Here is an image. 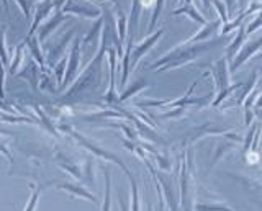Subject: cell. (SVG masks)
Segmentation results:
<instances>
[{
    "mask_svg": "<svg viewBox=\"0 0 262 211\" xmlns=\"http://www.w3.org/2000/svg\"><path fill=\"white\" fill-rule=\"evenodd\" d=\"M0 152H4V156H5V157H8V159H10V162H13V157H12V154H10V151H8V149L5 148L4 141H0Z\"/></svg>",
    "mask_w": 262,
    "mask_h": 211,
    "instance_id": "obj_29",
    "label": "cell"
},
{
    "mask_svg": "<svg viewBox=\"0 0 262 211\" xmlns=\"http://www.w3.org/2000/svg\"><path fill=\"white\" fill-rule=\"evenodd\" d=\"M257 126H259V123H252V125H251V128H249V133L246 134L244 141H243V154H246V152L249 151V148H251V143H252V137H254V134H256V129H257Z\"/></svg>",
    "mask_w": 262,
    "mask_h": 211,
    "instance_id": "obj_22",
    "label": "cell"
},
{
    "mask_svg": "<svg viewBox=\"0 0 262 211\" xmlns=\"http://www.w3.org/2000/svg\"><path fill=\"white\" fill-rule=\"evenodd\" d=\"M256 84H257V72L254 71V72H252V76H251V80H249L248 84H246L244 90H243V93L239 95V99H237L236 105H243V102L246 100V97H248V95L254 90V87H256Z\"/></svg>",
    "mask_w": 262,
    "mask_h": 211,
    "instance_id": "obj_19",
    "label": "cell"
},
{
    "mask_svg": "<svg viewBox=\"0 0 262 211\" xmlns=\"http://www.w3.org/2000/svg\"><path fill=\"white\" fill-rule=\"evenodd\" d=\"M260 48H262V36H259L257 39H254V41H251V43H246L243 50H239V53H237L236 59L231 61V66H229V72H234V71L239 69L246 61L251 59L252 56L260 50Z\"/></svg>",
    "mask_w": 262,
    "mask_h": 211,
    "instance_id": "obj_3",
    "label": "cell"
},
{
    "mask_svg": "<svg viewBox=\"0 0 262 211\" xmlns=\"http://www.w3.org/2000/svg\"><path fill=\"white\" fill-rule=\"evenodd\" d=\"M4 67L0 66V95H4Z\"/></svg>",
    "mask_w": 262,
    "mask_h": 211,
    "instance_id": "obj_30",
    "label": "cell"
},
{
    "mask_svg": "<svg viewBox=\"0 0 262 211\" xmlns=\"http://www.w3.org/2000/svg\"><path fill=\"white\" fill-rule=\"evenodd\" d=\"M57 189L68 192V193L74 195V197H79L82 200H87L90 203H95V205H100V200H98L94 193H90L85 189V186H82L79 183H61V185H57Z\"/></svg>",
    "mask_w": 262,
    "mask_h": 211,
    "instance_id": "obj_6",
    "label": "cell"
},
{
    "mask_svg": "<svg viewBox=\"0 0 262 211\" xmlns=\"http://www.w3.org/2000/svg\"><path fill=\"white\" fill-rule=\"evenodd\" d=\"M192 156L187 152L182 157V166H180V211H193L195 200H193V175H192Z\"/></svg>",
    "mask_w": 262,
    "mask_h": 211,
    "instance_id": "obj_2",
    "label": "cell"
},
{
    "mask_svg": "<svg viewBox=\"0 0 262 211\" xmlns=\"http://www.w3.org/2000/svg\"><path fill=\"white\" fill-rule=\"evenodd\" d=\"M262 107V95L257 97V102H256V108H260Z\"/></svg>",
    "mask_w": 262,
    "mask_h": 211,
    "instance_id": "obj_34",
    "label": "cell"
},
{
    "mask_svg": "<svg viewBox=\"0 0 262 211\" xmlns=\"http://www.w3.org/2000/svg\"><path fill=\"white\" fill-rule=\"evenodd\" d=\"M256 10H262V4H252L251 9H248L246 12H243V13H241L239 17H237L234 21H231V23H225V27L221 28V33L226 35V33H229V31H233L236 27H241L243 20H244L246 17H249V15H251L252 12H256Z\"/></svg>",
    "mask_w": 262,
    "mask_h": 211,
    "instance_id": "obj_13",
    "label": "cell"
},
{
    "mask_svg": "<svg viewBox=\"0 0 262 211\" xmlns=\"http://www.w3.org/2000/svg\"><path fill=\"white\" fill-rule=\"evenodd\" d=\"M254 115H257V116H259V120L262 121V110L256 108V110H254Z\"/></svg>",
    "mask_w": 262,
    "mask_h": 211,
    "instance_id": "obj_33",
    "label": "cell"
},
{
    "mask_svg": "<svg viewBox=\"0 0 262 211\" xmlns=\"http://www.w3.org/2000/svg\"><path fill=\"white\" fill-rule=\"evenodd\" d=\"M21 56H23V51H21V48H18V50H16V56H15V59H13L12 66H10V72H16V67L20 66Z\"/></svg>",
    "mask_w": 262,
    "mask_h": 211,
    "instance_id": "obj_26",
    "label": "cell"
},
{
    "mask_svg": "<svg viewBox=\"0 0 262 211\" xmlns=\"http://www.w3.org/2000/svg\"><path fill=\"white\" fill-rule=\"evenodd\" d=\"M66 67V61H62V64H59L56 69V79H57V82H61L62 80V69Z\"/></svg>",
    "mask_w": 262,
    "mask_h": 211,
    "instance_id": "obj_28",
    "label": "cell"
},
{
    "mask_svg": "<svg viewBox=\"0 0 262 211\" xmlns=\"http://www.w3.org/2000/svg\"><path fill=\"white\" fill-rule=\"evenodd\" d=\"M158 180H159V185H161V189H162L164 203H166V205L169 206L170 211H180V203H179V198H177V193L170 186V183H167L162 177H158Z\"/></svg>",
    "mask_w": 262,
    "mask_h": 211,
    "instance_id": "obj_7",
    "label": "cell"
},
{
    "mask_svg": "<svg viewBox=\"0 0 262 211\" xmlns=\"http://www.w3.org/2000/svg\"><path fill=\"white\" fill-rule=\"evenodd\" d=\"M0 58H2V64H8L7 54H5V48H4V35H0Z\"/></svg>",
    "mask_w": 262,
    "mask_h": 211,
    "instance_id": "obj_27",
    "label": "cell"
},
{
    "mask_svg": "<svg viewBox=\"0 0 262 211\" xmlns=\"http://www.w3.org/2000/svg\"><path fill=\"white\" fill-rule=\"evenodd\" d=\"M236 141H223V143H218V146H216V149H215V154H213V159H211V162H210V169H213L215 167L218 162L223 159L228 152H231L234 148H236Z\"/></svg>",
    "mask_w": 262,
    "mask_h": 211,
    "instance_id": "obj_10",
    "label": "cell"
},
{
    "mask_svg": "<svg viewBox=\"0 0 262 211\" xmlns=\"http://www.w3.org/2000/svg\"><path fill=\"white\" fill-rule=\"evenodd\" d=\"M244 41H246V27H239L236 38L233 39V43L228 46V51H226V59H228V62L233 61V58L236 56V53L241 50V46H243Z\"/></svg>",
    "mask_w": 262,
    "mask_h": 211,
    "instance_id": "obj_11",
    "label": "cell"
},
{
    "mask_svg": "<svg viewBox=\"0 0 262 211\" xmlns=\"http://www.w3.org/2000/svg\"><path fill=\"white\" fill-rule=\"evenodd\" d=\"M118 203H120V211H129L128 206H126V203H125V200L121 198V195L118 197Z\"/></svg>",
    "mask_w": 262,
    "mask_h": 211,
    "instance_id": "obj_32",
    "label": "cell"
},
{
    "mask_svg": "<svg viewBox=\"0 0 262 211\" xmlns=\"http://www.w3.org/2000/svg\"><path fill=\"white\" fill-rule=\"evenodd\" d=\"M131 182V211H139V189L136 183V178L133 175H128Z\"/></svg>",
    "mask_w": 262,
    "mask_h": 211,
    "instance_id": "obj_18",
    "label": "cell"
},
{
    "mask_svg": "<svg viewBox=\"0 0 262 211\" xmlns=\"http://www.w3.org/2000/svg\"><path fill=\"white\" fill-rule=\"evenodd\" d=\"M257 58H259V59H262V53H260V54L257 56Z\"/></svg>",
    "mask_w": 262,
    "mask_h": 211,
    "instance_id": "obj_38",
    "label": "cell"
},
{
    "mask_svg": "<svg viewBox=\"0 0 262 211\" xmlns=\"http://www.w3.org/2000/svg\"><path fill=\"white\" fill-rule=\"evenodd\" d=\"M180 13L188 15V17H190L192 20L202 23V25H207V20H205V18L202 17V15L193 9V5H192V4H187V5H184V7H182V9H179V10H176V12H174V15H180Z\"/></svg>",
    "mask_w": 262,
    "mask_h": 211,
    "instance_id": "obj_17",
    "label": "cell"
},
{
    "mask_svg": "<svg viewBox=\"0 0 262 211\" xmlns=\"http://www.w3.org/2000/svg\"><path fill=\"white\" fill-rule=\"evenodd\" d=\"M103 174H105V197L102 203V211H112V182H110L108 169H103Z\"/></svg>",
    "mask_w": 262,
    "mask_h": 211,
    "instance_id": "obj_14",
    "label": "cell"
},
{
    "mask_svg": "<svg viewBox=\"0 0 262 211\" xmlns=\"http://www.w3.org/2000/svg\"><path fill=\"white\" fill-rule=\"evenodd\" d=\"M221 20H215V21H211V23H207V25H203L205 28L200 31V33H196L193 38H190L188 41L185 43V44H190V43H200V41H205V39H208L215 31H218L220 30V27H221Z\"/></svg>",
    "mask_w": 262,
    "mask_h": 211,
    "instance_id": "obj_9",
    "label": "cell"
},
{
    "mask_svg": "<svg viewBox=\"0 0 262 211\" xmlns=\"http://www.w3.org/2000/svg\"><path fill=\"white\" fill-rule=\"evenodd\" d=\"M203 5L205 7H210V2H208V0H203Z\"/></svg>",
    "mask_w": 262,
    "mask_h": 211,
    "instance_id": "obj_36",
    "label": "cell"
},
{
    "mask_svg": "<svg viewBox=\"0 0 262 211\" xmlns=\"http://www.w3.org/2000/svg\"><path fill=\"white\" fill-rule=\"evenodd\" d=\"M146 85H147L146 80H139V82H136L135 85H131V87L128 88V90H125V92H123V93L120 95V102H125L126 99H129V97H133L136 92H139V90H141V88H144Z\"/></svg>",
    "mask_w": 262,
    "mask_h": 211,
    "instance_id": "obj_21",
    "label": "cell"
},
{
    "mask_svg": "<svg viewBox=\"0 0 262 211\" xmlns=\"http://www.w3.org/2000/svg\"><path fill=\"white\" fill-rule=\"evenodd\" d=\"M213 5L216 7V10H218V13H220V20L223 21V23H228V15H226V12H225V7H223V4L220 2V0H213Z\"/></svg>",
    "mask_w": 262,
    "mask_h": 211,
    "instance_id": "obj_25",
    "label": "cell"
},
{
    "mask_svg": "<svg viewBox=\"0 0 262 211\" xmlns=\"http://www.w3.org/2000/svg\"><path fill=\"white\" fill-rule=\"evenodd\" d=\"M79 59H80V50H79V41H77L76 46H74L69 64H68V72H66L64 84H69L71 80L74 79V76H76V71H77V66H79Z\"/></svg>",
    "mask_w": 262,
    "mask_h": 211,
    "instance_id": "obj_12",
    "label": "cell"
},
{
    "mask_svg": "<svg viewBox=\"0 0 262 211\" xmlns=\"http://www.w3.org/2000/svg\"><path fill=\"white\" fill-rule=\"evenodd\" d=\"M162 33H164V30H159L158 33L152 35V36H149V38L146 39V41H143L141 44H139V46L136 48V50L133 51V66H136L138 61L141 59L143 56H144L147 51H149V50H151V48H152L156 43H158V39L162 36Z\"/></svg>",
    "mask_w": 262,
    "mask_h": 211,
    "instance_id": "obj_8",
    "label": "cell"
},
{
    "mask_svg": "<svg viewBox=\"0 0 262 211\" xmlns=\"http://www.w3.org/2000/svg\"><path fill=\"white\" fill-rule=\"evenodd\" d=\"M226 5H228V12L231 15L234 12V5H236V0H226Z\"/></svg>",
    "mask_w": 262,
    "mask_h": 211,
    "instance_id": "obj_31",
    "label": "cell"
},
{
    "mask_svg": "<svg viewBox=\"0 0 262 211\" xmlns=\"http://www.w3.org/2000/svg\"><path fill=\"white\" fill-rule=\"evenodd\" d=\"M259 27H262V12L260 13H257V17L252 20V23H249L248 27H246V35H251V33H254Z\"/></svg>",
    "mask_w": 262,
    "mask_h": 211,
    "instance_id": "obj_23",
    "label": "cell"
},
{
    "mask_svg": "<svg viewBox=\"0 0 262 211\" xmlns=\"http://www.w3.org/2000/svg\"><path fill=\"white\" fill-rule=\"evenodd\" d=\"M31 189V195H30V200L27 203V206H25L23 211H36V206L39 203V197H41V186L39 185H30Z\"/></svg>",
    "mask_w": 262,
    "mask_h": 211,
    "instance_id": "obj_16",
    "label": "cell"
},
{
    "mask_svg": "<svg viewBox=\"0 0 262 211\" xmlns=\"http://www.w3.org/2000/svg\"><path fill=\"white\" fill-rule=\"evenodd\" d=\"M193 211H233L226 203H195Z\"/></svg>",
    "mask_w": 262,
    "mask_h": 211,
    "instance_id": "obj_15",
    "label": "cell"
},
{
    "mask_svg": "<svg viewBox=\"0 0 262 211\" xmlns=\"http://www.w3.org/2000/svg\"><path fill=\"white\" fill-rule=\"evenodd\" d=\"M208 48H211V43H199V44H193L190 48H176L174 51H170L169 54H166L164 58H161L159 61H156L154 64H151V69H159V71H169V69H174V67H180L182 64H187L193 61L195 58L207 51Z\"/></svg>",
    "mask_w": 262,
    "mask_h": 211,
    "instance_id": "obj_1",
    "label": "cell"
},
{
    "mask_svg": "<svg viewBox=\"0 0 262 211\" xmlns=\"http://www.w3.org/2000/svg\"><path fill=\"white\" fill-rule=\"evenodd\" d=\"M244 84L243 82H239V84H233V85H229L228 88H225V90H221V92H218V95H216V99L215 100H213V107H218V105L221 103V102H223L225 99H226V97L229 95V93H231L233 90H236V88H241Z\"/></svg>",
    "mask_w": 262,
    "mask_h": 211,
    "instance_id": "obj_20",
    "label": "cell"
},
{
    "mask_svg": "<svg viewBox=\"0 0 262 211\" xmlns=\"http://www.w3.org/2000/svg\"><path fill=\"white\" fill-rule=\"evenodd\" d=\"M246 4H248V0H239V7L243 9V7H246Z\"/></svg>",
    "mask_w": 262,
    "mask_h": 211,
    "instance_id": "obj_35",
    "label": "cell"
},
{
    "mask_svg": "<svg viewBox=\"0 0 262 211\" xmlns=\"http://www.w3.org/2000/svg\"><path fill=\"white\" fill-rule=\"evenodd\" d=\"M211 74H213V79H215V85H216V90L221 92L228 88L229 85V67H228V59L223 58V59H218L215 62V66L211 67Z\"/></svg>",
    "mask_w": 262,
    "mask_h": 211,
    "instance_id": "obj_4",
    "label": "cell"
},
{
    "mask_svg": "<svg viewBox=\"0 0 262 211\" xmlns=\"http://www.w3.org/2000/svg\"><path fill=\"white\" fill-rule=\"evenodd\" d=\"M147 211H154V209H152V206H151V205H149V206H147Z\"/></svg>",
    "mask_w": 262,
    "mask_h": 211,
    "instance_id": "obj_37",
    "label": "cell"
},
{
    "mask_svg": "<svg viewBox=\"0 0 262 211\" xmlns=\"http://www.w3.org/2000/svg\"><path fill=\"white\" fill-rule=\"evenodd\" d=\"M74 136H76L77 137V139L82 143V144H84L85 146V148L89 149V151H92L94 154H97V156L98 157H103V159H106V160H110V162H113V164H117L118 167H121V170H123V172H125L126 175H129L131 172H129V170L126 169V166L125 164H123V162L117 157V156H115V154H110V152H106V151H103V149H100V148H97V146H94V144H90V143H87V139H85V137H82L80 134H77V133H74Z\"/></svg>",
    "mask_w": 262,
    "mask_h": 211,
    "instance_id": "obj_5",
    "label": "cell"
},
{
    "mask_svg": "<svg viewBox=\"0 0 262 211\" xmlns=\"http://www.w3.org/2000/svg\"><path fill=\"white\" fill-rule=\"evenodd\" d=\"M30 48H31V53H33V56H35V58H36V61L41 64V66H45L43 54H41V51H39V46H38V41H36V39H31Z\"/></svg>",
    "mask_w": 262,
    "mask_h": 211,
    "instance_id": "obj_24",
    "label": "cell"
}]
</instances>
